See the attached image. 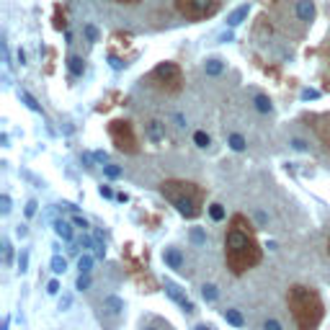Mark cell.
<instances>
[{
	"label": "cell",
	"mask_w": 330,
	"mask_h": 330,
	"mask_svg": "<svg viewBox=\"0 0 330 330\" xmlns=\"http://www.w3.org/2000/svg\"><path fill=\"white\" fill-rule=\"evenodd\" d=\"M263 258V250H260L253 227L243 217V214H235L230 220V227L224 232V260L227 268L232 271L235 276H243L245 271L256 268Z\"/></svg>",
	"instance_id": "1"
},
{
	"label": "cell",
	"mask_w": 330,
	"mask_h": 330,
	"mask_svg": "<svg viewBox=\"0 0 330 330\" xmlns=\"http://www.w3.org/2000/svg\"><path fill=\"white\" fill-rule=\"evenodd\" d=\"M287 304H289L294 323H297V330H317L320 328L323 317H325V304L315 289L294 284L287 294Z\"/></svg>",
	"instance_id": "2"
},
{
	"label": "cell",
	"mask_w": 330,
	"mask_h": 330,
	"mask_svg": "<svg viewBox=\"0 0 330 330\" xmlns=\"http://www.w3.org/2000/svg\"><path fill=\"white\" fill-rule=\"evenodd\" d=\"M160 193L173 204L176 212L186 220H196L201 214V204H204V193L196 183L188 181H165L160 186Z\"/></svg>",
	"instance_id": "3"
},
{
	"label": "cell",
	"mask_w": 330,
	"mask_h": 330,
	"mask_svg": "<svg viewBox=\"0 0 330 330\" xmlns=\"http://www.w3.org/2000/svg\"><path fill=\"white\" fill-rule=\"evenodd\" d=\"M111 134H113V140H116V145H119V150H134V140H132V129H129V124H121V121H116L111 127Z\"/></svg>",
	"instance_id": "4"
},
{
	"label": "cell",
	"mask_w": 330,
	"mask_h": 330,
	"mask_svg": "<svg viewBox=\"0 0 330 330\" xmlns=\"http://www.w3.org/2000/svg\"><path fill=\"white\" fill-rule=\"evenodd\" d=\"M165 294H168V297L170 299H173L178 307H183V312H193V310H196V307H193V302L186 297V294H183V289H181L178 287V284H173V281H165Z\"/></svg>",
	"instance_id": "5"
},
{
	"label": "cell",
	"mask_w": 330,
	"mask_h": 330,
	"mask_svg": "<svg viewBox=\"0 0 330 330\" xmlns=\"http://www.w3.org/2000/svg\"><path fill=\"white\" fill-rule=\"evenodd\" d=\"M163 260H165V266L168 268H173V271H178V274H186V258H183V253H181L178 248H165L163 250Z\"/></svg>",
	"instance_id": "6"
},
{
	"label": "cell",
	"mask_w": 330,
	"mask_h": 330,
	"mask_svg": "<svg viewBox=\"0 0 330 330\" xmlns=\"http://www.w3.org/2000/svg\"><path fill=\"white\" fill-rule=\"evenodd\" d=\"M157 80H163V83H178V67L173 62H163V65H157L155 67V73H152Z\"/></svg>",
	"instance_id": "7"
},
{
	"label": "cell",
	"mask_w": 330,
	"mask_h": 330,
	"mask_svg": "<svg viewBox=\"0 0 330 330\" xmlns=\"http://www.w3.org/2000/svg\"><path fill=\"white\" fill-rule=\"evenodd\" d=\"M145 134H147V140H150V142H163V140H165V124H163L160 119L147 121Z\"/></svg>",
	"instance_id": "8"
},
{
	"label": "cell",
	"mask_w": 330,
	"mask_h": 330,
	"mask_svg": "<svg viewBox=\"0 0 330 330\" xmlns=\"http://www.w3.org/2000/svg\"><path fill=\"white\" fill-rule=\"evenodd\" d=\"M248 13H250V3H243V5H237V8L232 10V13L227 16V26H230V29H237V26H240L243 21L248 18Z\"/></svg>",
	"instance_id": "9"
},
{
	"label": "cell",
	"mask_w": 330,
	"mask_h": 330,
	"mask_svg": "<svg viewBox=\"0 0 330 330\" xmlns=\"http://www.w3.org/2000/svg\"><path fill=\"white\" fill-rule=\"evenodd\" d=\"M297 18L302 21V24H310V21L315 18V5H312V0H299V3H297Z\"/></svg>",
	"instance_id": "10"
},
{
	"label": "cell",
	"mask_w": 330,
	"mask_h": 330,
	"mask_svg": "<svg viewBox=\"0 0 330 330\" xmlns=\"http://www.w3.org/2000/svg\"><path fill=\"white\" fill-rule=\"evenodd\" d=\"M67 70H70L75 77H80L85 73V62H83V57H77V54H70L67 57Z\"/></svg>",
	"instance_id": "11"
},
{
	"label": "cell",
	"mask_w": 330,
	"mask_h": 330,
	"mask_svg": "<svg viewBox=\"0 0 330 330\" xmlns=\"http://www.w3.org/2000/svg\"><path fill=\"white\" fill-rule=\"evenodd\" d=\"M54 232H57V237H62V240H67L70 243L73 240V227H70V222H65V220H54Z\"/></svg>",
	"instance_id": "12"
},
{
	"label": "cell",
	"mask_w": 330,
	"mask_h": 330,
	"mask_svg": "<svg viewBox=\"0 0 330 330\" xmlns=\"http://www.w3.org/2000/svg\"><path fill=\"white\" fill-rule=\"evenodd\" d=\"M204 73L212 75V77H217V75L224 73V62L222 60H207V62H204Z\"/></svg>",
	"instance_id": "13"
},
{
	"label": "cell",
	"mask_w": 330,
	"mask_h": 330,
	"mask_svg": "<svg viewBox=\"0 0 330 330\" xmlns=\"http://www.w3.org/2000/svg\"><path fill=\"white\" fill-rule=\"evenodd\" d=\"M209 5H212V0H188V10L193 16H204L209 10Z\"/></svg>",
	"instance_id": "14"
},
{
	"label": "cell",
	"mask_w": 330,
	"mask_h": 330,
	"mask_svg": "<svg viewBox=\"0 0 330 330\" xmlns=\"http://www.w3.org/2000/svg\"><path fill=\"white\" fill-rule=\"evenodd\" d=\"M224 320L235 325V328H243L245 325V317L240 315V310H224Z\"/></svg>",
	"instance_id": "15"
},
{
	"label": "cell",
	"mask_w": 330,
	"mask_h": 330,
	"mask_svg": "<svg viewBox=\"0 0 330 330\" xmlns=\"http://www.w3.org/2000/svg\"><path fill=\"white\" fill-rule=\"evenodd\" d=\"M104 307H106V310H109L113 317H119V315H121V310H124V302H121L119 297H109V299L104 302Z\"/></svg>",
	"instance_id": "16"
},
{
	"label": "cell",
	"mask_w": 330,
	"mask_h": 330,
	"mask_svg": "<svg viewBox=\"0 0 330 330\" xmlns=\"http://www.w3.org/2000/svg\"><path fill=\"white\" fill-rule=\"evenodd\" d=\"M253 104H256V111H258V113H271V111H274V106H271L268 96H256V98H253Z\"/></svg>",
	"instance_id": "17"
},
{
	"label": "cell",
	"mask_w": 330,
	"mask_h": 330,
	"mask_svg": "<svg viewBox=\"0 0 330 330\" xmlns=\"http://www.w3.org/2000/svg\"><path fill=\"white\" fill-rule=\"evenodd\" d=\"M227 145H230L235 152H243V150H245V137H243V134H230Z\"/></svg>",
	"instance_id": "18"
},
{
	"label": "cell",
	"mask_w": 330,
	"mask_h": 330,
	"mask_svg": "<svg viewBox=\"0 0 330 330\" xmlns=\"http://www.w3.org/2000/svg\"><path fill=\"white\" fill-rule=\"evenodd\" d=\"M49 268L54 271V274H65V271H67V260H65L62 256H54V258L49 260Z\"/></svg>",
	"instance_id": "19"
},
{
	"label": "cell",
	"mask_w": 330,
	"mask_h": 330,
	"mask_svg": "<svg viewBox=\"0 0 330 330\" xmlns=\"http://www.w3.org/2000/svg\"><path fill=\"white\" fill-rule=\"evenodd\" d=\"M193 145L201 147V150H207V147L212 145V140H209V134H207V132H196V134H193Z\"/></svg>",
	"instance_id": "20"
},
{
	"label": "cell",
	"mask_w": 330,
	"mask_h": 330,
	"mask_svg": "<svg viewBox=\"0 0 330 330\" xmlns=\"http://www.w3.org/2000/svg\"><path fill=\"white\" fill-rule=\"evenodd\" d=\"M201 297L207 302H214V299H217V287H214V284H204V287H201Z\"/></svg>",
	"instance_id": "21"
},
{
	"label": "cell",
	"mask_w": 330,
	"mask_h": 330,
	"mask_svg": "<svg viewBox=\"0 0 330 330\" xmlns=\"http://www.w3.org/2000/svg\"><path fill=\"white\" fill-rule=\"evenodd\" d=\"M21 101L26 104V109H31V111H41V106L37 104V98H34L31 93H26V90H21Z\"/></svg>",
	"instance_id": "22"
},
{
	"label": "cell",
	"mask_w": 330,
	"mask_h": 330,
	"mask_svg": "<svg viewBox=\"0 0 330 330\" xmlns=\"http://www.w3.org/2000/svg\"><path fill=\"white\" fill-rule=\"evenodd\" d=\"M209 217L214 222H222L224 220V207H222V204H212V207H209Z\"/></svg>",
	"instance_id": "23"
},
{
	"label": "cell",
	"mask_w": 330,
	"mask_h": 330,
	"mask_svg": "<svg viewBox=\"0 0 330 330\" xmlns=\"http://www.w3.org/2000/svg\"><path fill=\"white\" fill-rule=\"evenodd\" d=\"M93 248H96V256L98 258L106 256V240H104V235H101V232H96V245Z\"/></svg>",
	"instance_id": "24"
},
{
	"label": "cell",
	"mask_w": 330,
	"mask_h": 330,
	"mask_svg": "<svg viewBox=\"0 0 330 330\" xmlns=\"http://www.w3.org/2000/svg\"><path fill=\"white\" fill-rule=\"evenodd\" d=\"M77 268H80V274H88V271L93 268V258H90L88 253L80 256V260H77Z\"/></svg>",
	"instance_id": "25"
},
{
	"label": "cell",
	"mask_w": 330,
	"mask_h": 330,
	"mask_svg": "<svg viewBox=\"0 0 330 330\" xmlns=\"http://www.w3.org/2000/svg\"><path fill=\"white\" fill-rule=\"evenodd\" d=\"M191 240L196 245H207V232L199 230V227H193V230H191Z\"/></svg>",
	"instance_id": "26"
},
{
	"label": "cell",
	"mask_w": 330,
	"mask_h": 330,
	"mask_svg": "<svg viewBox=\"0 0 330 330\" xmlns=\"http://www.w3.org/2000/svg\"><path fill=\"white\" fill-rule=\"evenodd\" d=\"M104 176H106V178H119V176H121V168L106 163V165H104Z\"/></svg>",
	"instance_id": "27"
},
{
	"label": "cell",
	"mask_w": 330,
	"mask_h": 330,
	"mask_svg": "<svg viewBox=\"0 0 330 330\" xmlns=\"http://www.w3.org/2000/svg\"><path fill=\"white\" fill-rule=\"evenodd\" d=\"M10 260H13V248H10L8 240H3V263L10 266Z\"/></svg>",
	"instance_id": "28"
},
{
	"label": "cell",
	"mask_w": 330,
	"mask_h": 330,
	"mask_svg": "<svg viewBox=\"0 0 330 330\" xmlns=\"http://www.w3.org/2000/svg\"><path fill=\"white\" fill-rule=\"evenodd\" d=\"M18 271H21V274L29 271V250H21V256H18Z\"/></svg>",
	"instance_id": "29"
},
{
	"label": "cell",
	"mask_w": 330,
	"mask_h": 330,
	"mask_svg": "<svg viewBox=\"0 0 330 330\" xmlns=\"http://www.w3.org/2000/svg\"><path fill=\"white\" fill-rule=\"evenodd\" d=\"M83 31H85V39H88V41H98V29H96L93 24H88Z\"/></svg>",
	"instance_id": "30"
},
{
	"label": "cell",
	"mask_w": 330,
	"mask_h": 330,
	"mask_svg": "<svg viewBox=\"0 0 330 330\" xmlns=\"http://www.w3.org/2000/svg\"><path fill=\"white\" fill-rule=\"evenodd\" d=\"M75 287L80 289V292H85V289L90 287V276H88V274H80V276H77V284H75Z\"/></svg>",
	"instance_id": "31"
},
{
	"label": "cell",
	"mask_w": 330,
	"mask_h": 330,
	"mask_svg": "<svg viewBox=\"0 0 330 330\" xmlns=\"http://www.w3.org/2000/svg\"><path fill=\"white\" fill-rule=\"evenodd\" d=\"M263 330H284V328H281V323L276 320V317H268V320L263 323Z\"/></svg>",
	"instance_id": "32"
},
{
	"label": "cell",
	"mask_w": 330,
	"mask_h": 330,
	"mask_svg": "<svg viewBox=\"0 0 330 330\" xmlns=\"http://www.w3.org/2000/svg\"><path fill=\"white\" fill-rule=\"evenodd\" d=\"M0 212H3V214L10 212V196H8V193H3V196H0Z\"/></svg>",
	"instance_id": "33"
},
{
	"label": "cell",
	"mask_w": 330,
	"mask_h": 330,
	"mask_svg": "<svg viewBox=\"0 0 330 330\" xmlns=\"http://www.w3.org/2000/svg\"><path fill=\"white\" fill-rule=\"evenodd\" d=\"M73 224H75V227H80V230H88V220L80 217V214H75V217H73Z\"/></svg>",
	"instance_id": "34"
},
{
	"label": "cell",
	"mask_w": 330,
	"mask_h": 330,
	"mask_svg": "<svg viewBox=\"0 0 330 330\" xmlns=\"http://www.w3.org/2000/svg\"><path fill=\"white\" fill-rule=\"evenodd\" d=\"M109 65H111V67H113V70H124V62H121V60H119V57H113V54H111V57H109Z\"/></svg>",
	"instance_id": "35"
},
{
	"label": "cell",
	"mask_w": 330,
	"mask_h": 330,
	"mask_svg": "<svg viewBox=\"0 0 330 330\" xmlns=\"http://www.w3.org/2000/svg\"><path fill=\"white\" fill-rule=\"evenodd\" d=\"M302 98H304V101H310V98H320V93H317V90H312V88H304V90H302Z\"/></svg>",
	"instance_id": "36"
},
{
	"label": "cell",
	"mask_w": 330,
	"mask_h": 330,
	"mask_svg": "<svg viewBox=\"0 0 330 330\" xmlns=\"http://www.w3.org/2000/svg\"><path fill=\"white\" fill-rule=\"evenodd\" d=\"M37 207H39V204L31 199V201L26 204V209H24V212H26V217H34V214H37Z\"/></svg>",
	"instance_id": "37"
},
{
	"label": "cell",
	"mask_w": 330,
	"mask_h": 330,
	"mask_svg": "<svg viewBox=\"0 0 330 330\" xmlns=\"http://www.w3.org/2000/svg\"><path fill=\"white\" fill-rule=\"evenodd\" d=\"M323 121H325V127H323V129H320V132H323V137H325V140H328V142H330V116H325V119H323Z\"/></svg>",
	"instance_id": "38"
},
{
	"label": "cell",
	"mask_w": 330,
	"mask_h": 330,
	"mask_svg": "<svg viewBox=\"0 0 330 330\" xmlns=\"http://www.w3.org/2000/svg\"><path fill=\"white\" fill-rule=\"evenodd\" d=\"M70 304H73V297H70V294H65V297L60 299V310H67Z\"/></svg>",
	"instance_id": "39"
},
{
	"label": "cell",
	"mask_w": 330,
	"mask_h": 330,
	"mask_svg": "<svg viewBox=\"0 0 330 330\" xmlns=\"http://www.w3.org/2000/svg\"><path fill=\"white\" fill-rule=\"evenodd\" d=\"M98 193H101L104 199H113V191H111L109 186H101V188H98Z\"/></svg>",
	"instance_id": "40"
},
{
	"label": "cell",
	"mask_w": 330,
	"mask_h": 330,
	"mask_svg": "<svg viewBox=\"0 0 330 330\" xmlns=\"http://www.w3.org/2000/svg\"><path fill=\"white\" fill-rule=\"evenodd\" d=\"M292 147L294 150H307V142L304 140H292Z\"/></svg>",
	"instance_id": "41"
},
{
	"label": "cell",
	"mask_w": 330,
	"mask_h": 330,
	"mask_svg": "<svg viewBox=\"0 0 330 330\" xmlns=\"http://www.w3.org/2000/svg\"><path fill=\"white\" fill-rule=\"evenodd\" d=\"M47 292L49 294H57V292H60V281H49L47 284Z\"/></svg>",
	"instance_id": "42"
},
{
	"label": "cell",
	"mask_w": 330,
	"mask_h": 330,
	"mask_svg": "<svg viewBox=\"0 0 330 330\" xmlns=\"http://www.w3.org/2000/svg\"><path fill=\"white\" fill-rule=\"evenodd\" d=\"M220 41H222V44H227V41H232V29H227V31L222 34V37H220Z\"/></svg>",
	"instance_id": "43"
},
{
	"label": "cell",
	"mask_w": 330,
	"mask_h": 330,
	"mask_svg": "<svg viewBox=\"0 0 330 330\" xmlns=\"http://www.w3.org/2000/svg\"><path fill=\"white\" fill-rule=\"evenodd\" d=\"M16 57H18V65H26V52H24V49H18Z\"/></svg>",
	"instance_id": "44"
},
{
	"label": "cell",
	"mask_w": 330,
	"mask_h": 330,
	"mask_svg": "<svg viewBox=\"0 0 330 330\" xmlns=\"http://www.w3.org/2000/svg\"><path fill=\"white\" fill-rule=\"evenodd\" d=\"M93 157H96L98 163H106V152H101V150H98V152H93Z\"/></svg>",
	"instance_id": "45"
},
{
	"label": "cell",
	"mask_w": 330,
	"mask_h": 330,
	"mask_svg": "<svg viewBox=\"0 0 330 330\" xmlns=\"http://www.w3.org/2000/svg\"><path fill=\"white\" fill-rule=\"evenodd\" d=\"M83 163H85V168H93V157H90V155H83Z\"/></svg>",
	"instance_id": "46"
},
{
	"label": "cell",
	"mask_w": 330,
	"mask_h": 330,
	"mask_svg": "<svg viewBox=\"0 0 330 330\" xmlns=\"http://www.w3.org/2000/svg\"><path fill=\"white\" fill-rule=\"evenodd\" d=\"M196 330H214L212 325H196Z\"/></svg>",
	"instance_id": "47"
},
{
	"label": "cell",
	"mask_w": 330,
	"mask_h": 330,
	"mask_svg": "<svg viewBox=\"0 0 330 330\" xmlns=\"http://www.w3.org/2000/svg\"><path fill=\"white\" fill-rule=\"evenodd\" d=\"M142 330H157L155 325H147V328H142Z\"/></svg>",
	"instance_id": "48"
},
{
	"label": "cell",
	"mask_w": 330,
	"mask_h": 330,
	"mask_svg": "<svg viewBox=\"0 0 330 330\" xmlns=\"http://www.w3.org/2000/svg\"><path fill=\"white\" fill-rule=\"evenodd\" d=\"M3 330H8V320H5V323H3Z\"/></svg>",
	"instance_id": "49"
},
{
	"label": "cell",
	"mask_w": 330,
	"mask_h": 330,
	"mask_svg": "<svg viewBox=\"0 0 330 330\" xmlns=\"http://www.w3.org/2000/svg\"><path fill=\"white\" fill-rule=\"evenodd\" d=\"M328 248H330V243H328Z\"/></svg>",
	"instance_id": "50"
}]
</instances>
